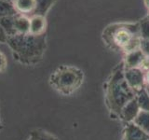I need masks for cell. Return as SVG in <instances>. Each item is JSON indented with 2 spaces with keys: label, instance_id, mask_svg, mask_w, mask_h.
Segmentation results:
<instances>
[{
  "label": "cell",
  "instance_id": "6da1fadb",
  "mask_svg": "<svg viewBox=\"0 0 149 140\" xmlns=\"http://www.w3.org/2000/svg\"><path fill=\"white\" fill-rule=\"evenodd\" d=\"M7 44L11 49L14 59L19 63L35 65L43 58L47 49V37L46 34L42 36L17 34L8 36Z\"/></svg>",
  "mask_w": 149,
  "mask_h": 140
},
{
  "label": "cell",
  "instance_id": "7a4b0ae2",
  "mask_svg": "<svg viewBox=\"0 0 149 140\" xmlns=\"http://www.w3.org/2000/svg\"><path fill=\"white\" fill-rule=\"evenodd\" d=\"M104 39L115 50L130 53L141 48V35L138 24H114L104 32Z\"/></svg>",
  "mask_w": 149,
  "mask_h": 140
},
{
  "label": "cell",
  "instance_id": "3957f363",
  "mask_svg": "<svg viewBox=\"0 0 149 140\" xmlns=\"http://www.w3.org/2000/svg\"><path fill=\"white\" fill-rule=\"evenodd\" d=\"M124 69L119 68L109 79L106 88V102L110 110L119 115L123 106L136 96L124 78Z\"/></svg>",
  "mask_w": 149,
  "mask_h": 140
},
{
  "label": "cell",
  "instance_id": "277c9868",
  "mask_svg": "<svg viewBox=\"0 0 149 140\" xmlns=\"http://www.w3.org/2000/svg\"><path fill=\"white\" fill-rule=\"evenodd\" d=\"M83 72L71 65H62L50 75L49 84L58 92L70 95L81 86Z\"/></svg>",
  "mask_w": 149,
  "mask_h": 140
},
{
  "label": "cell",
  "instance_id": "5b68a950",
  "mask_svg": "<svg viewBox=\"0 0 149 140\" xmlns=\"http://www.w3.org/2000/svg\"><path fill=\"white\" fill-rule=\"evenodd\" d=\"M124 78L128 85L135 92V93L146 87L144 73L139 67L124 69Z\"/></svg>",
  "mask_w": 149,
  "mask_h": 140
},
{
  "label": "cell",
  "instance_id": "8992f818",
  "mask_svg": "<svg viewBox=\"0 0 149 140\" xmlns=\"http://www.w3.org/2000/svg\"><path fill=\"white\" fill-rule=\"evenodd\" d=\"M122 140H149V134L133 123H127L123 131Z\"/></svg>",
  "mask_w": 149,
  "mask_h": 140
},
{
  "label": "cell",
  "instance_id": "52a82bcc",
  "mask_svg": "<svg viewBox=\"0 0 149 140\" xmlns=\"http://www.w3.org/2000/svg\"><path fill=\"white\" fill-rule=\"evenodd\" d=\"M140 107L138 105V102L136 100V97H134L132 100H130L129 103H127L123 108L121 109L119 117L122 119L126 123H133L134 119L136 118L137 115L140 112Z\"/></svg>",
  "mask_w": 149,
  "mask_h": 140
},
{
  "label": "cell",
  "instance_id": "ba28073f",
  "mask_svg": "<svg viewBox=\"0 0 149 140\" xmlns=\"http://www.w3.org/2000/svg\"><path fill=\"white\" fill-rule=\"evenodd\" d=\"M29 20H30L29 34L33 36H42L46 34L47 21L45 16L32 15Z\"/></svg>",
  "mask_w": 149,
  "mask_h": 140
},
{
  "label": "cell",
  "instance_id": "9c48e42d",
  "mask_svg": "<svg viewBox=\"0 0 149 140\" xmlns=\"http://www.w3.org/2000/svg\"><path fill=\"white\" fill-rule=\"evenodd\" d=\"M12 4L17 13L22 15H25V14L33 15L36 7V0H12Z\"/></svg>",
  "mask_w": 149,
  "mask_h": 140
},
{
  "label": "cell",
  "instance_id": "30bf717a",
  "mask_svg": "<svg viewBox=\"0 0 149 140\" xmlns=\"http://www.w3.org/2000/svg\"><path fill=\"white\" fill-rule=\"evenodd\" d=\"M144 58H146V55H144L141 49L128 53L125 59V69L139 67V65L141 64Z\"/></svg>",
  "mask_w": 149,
  "mask_h": 140
},
{
  "label": "cell",
  "instance_id": "8fae6325",
  "mask_svg": "<svg viewBox=\"0 0 149 140\" xmlns=\"http://www.w3.org/2000/svg\"><path fill=\"white\" fill-rule=\"evenodd\" d=\"M30 20L24 15L16 14L14 16V29L17 34H29Z\"/></svg>",
  "mask_w": 149,
  "mask_h": 140
},
{
  "label": "cell",
  "instance_id": "7c38bea8",
  "mask_svg": "<svg viewBox=\"0 0 149 140\" xmlns=\"http://www.w3.org/2000/svg\"><path fill=\"white\" fill-rule=\"evenodd\" d=\"M133 123L149 134V111L140 110L139 114L133 120Z\"/></svg>",
  "mask_w": 149,
  "mask_h": 140
},
{
  "label": "cell",
  "instance_id": "4fadbf2b",
  "mask_svg": "<svg viewBox=\"0 0 149 140\" xmlns=\"http://www.w3.org/2000/svg\"><path fill=\"white\" fill-rule=\"evenodd\" d=\"M36 7L33 15H42L46 16L52 5L57 1V0H36Z\"/></svg>",
  "mask_w": 149,
  "mask_h": 140
},
{
  "label": "cell",
  "instance_id": "5bb4252c",
  "mask_svg": "<svg viewBox=\"0 0 149 140\" xmlns=\"http://www.w3.org/2000/svg\"><path fill=\"white\" fill-rule=\"evenodd\" d=\"M17 11L12 4V0H0V18L14 16Z\"/></svg>",
  "mask_w": 149,
  "mask_h": 140
},
{
  "label": "cell",
  "instance_id": "9a60e30c",
  "mask_svg": "<svg viewBox=\"0 0 149 140\" xmlns=\"http://www.w3.org/2000/svg\"><path fill=\"white\" fill-rule=\"evenodd\" d=\"M136 100L141 110L149 111V94L146 90V87L136 92Z\"/></svg>",
  "mask_w": 149,
  "mask_h": 140
},
{
  "label": "cell",
  "instance_id": "2e32d148",
  "mask_svg": "<svg viewBox=\"0 0 149 140\" xmlns=\"http://www.w3.org/2000/svg\"><path fill=\"white\" fill-rule=\"evenodd\" d=\"M29 139L30 140H58L54 135L39 129L33 130L30 134Z\"/></svg>",
  "mask_w": 149,
  "mask_h": 140
},
{
  "label": "cell",
  "instance_id": "e0dca14e",
  "mask_svg": "<svg viewBox=\"0 0 149 140\" xmlns=\"http://www.w3.org/2000/svg\"><path fill=\"white\" fill-rule=\"evenodd\" d=\"M140 35L143 40H149V22L143 23L140 27Z\"/></svg>",
  "mask_w": 149,
  "mask_h": 140
},
{
  "label": "cell",
  "instance_id": "ac0fdd59",
  "mask_svg": "<svg viewBox=\"0 0 149 140\" xmlns=\"http://www.w3.org/2000/svg\"><path fill=\"white\" fill-rule=\"evenodd\" d=\"M8 67V60L6 55L4 54V52H2L0 50V73H3L6 71V69Z\"/></svg>",
  "mask_w": 149,
  "mask_h": 140
},
{
  "label": "cell",
  "instance_id": "d6986e66",
  "mask_svg": "<svg viewBox=\"0 0 149 140\" xmlns=\"http://www.w3.org/2000/svg\"><path fill=\"white\" fill-rule=\"evenodd\" d=\"M142 51L144 53L146 56L149 57V40H142L141 41V48Z\"/></svg>",
  "mask_w": 149,
  "mask_h": 140
},
{
  "label": "cell",
  "instance_id": "ffe728a7",
  "mask_svg": "<svg viewBox=\"0 0 149 140\" xmlns=\"http://www.w3.org/2000/svg\"><path fill=\"white\" fill-rule=\"evenodd\" d=\"M8 35L5 32V30L2 28V26L0 25V43H7L8 40Z\"/></svg>",
  "mask_w": 149,
  "mask_h": 140
},
{
  "label": "cell",
  "instance_id": "44dd1931",
  "mask_svg": "<svg viewBox=\"0 0 149 140\" xmlns=\"http://www.w3.org/2000/svg\"><path fill=\"white\" fill-rule=\"evenodd\" d=\"M144 85L146 87H149V70L144 73Z\"/></svg>",
  "mask_w": 149,
  "mask_h": 140
},
{
  "label": "cell",
  "instance_id": "7402d4cb",
  "mask_svg": "<svg viewBox=\"0 0 149 140\" xmlns=\"http://www.w3.org/2000/svg\"><path fill=\"white\" fill-rule=\"evenodd\" d=\"M146 5H147V8H149V0H146Z\"/></svg>",
  "mask_w": 149,
  "mask_h": 140
},
{
  "label": "cell",
  "instance_id": "603a6c76",
  "mask_svg": "<svg viewBox=\"0 0 149 140\" xmlns=\"http://www.w3.org/2000/svg\"><path fill=\"white\" fill-rule=\"evenodd\" d=\"M146 92H148V94H149V87H146Z\"/></svg>",
  "mask_w": 149,
  "mask_h": 140
},
{
  "label": "cell",
  "instance_id": "cb8c5ba5",
  "mask_svg": "<svg viewBox=\"0 0 149 140\" xmlns=\"http://www.w3.org/2000/svg\"><path fill=\"white\" fill-rule=\"evenodd\" d=\"M2 128V123H1V120H0V130H1Z\"/></svg>",
  "mask_w": 149,
  "mask_h": 140
},
{
  "label": "cell",
  "instance_id": "d4e9b609",
  "mask_svg": "<svg viewBox=\"0 0 149 140\" xmlns=\"http://www.w3.org/2000/svg\"><path fill=\"white\" fill-rule=\"evenodd\" d=\"M28 140H30V139H28Z\"/></svg>",
  "mask_w": 149,
  "mask_h": 140
}]
</instances>
